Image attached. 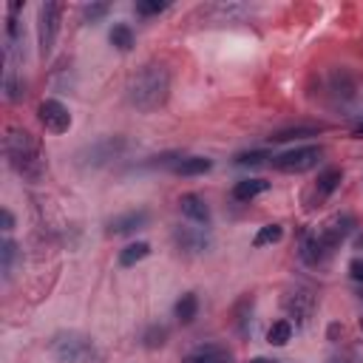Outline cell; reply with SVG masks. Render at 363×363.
Listing matches in <instances>:
<instances>
[{"instance_id": "obj_28", "label": "cell", "mask_w": 363, "mask_h": 363, "mask_svg": "<svg viewBox=\"0 0 363 363\" xmlns=\"http://www.w3.org/2000/svg\"><path fill=\"white\" fill-rule=\"evenodd\" d=\"M247 309H252V298H244L238 306H235V329L241 332V335H250V312Z\"/></svg>"}, {"instance_id": "obj_18", "label": "cell", "mask_w": 363, "mask_h": 363, "mask_svg": "<svg viewBox=\"0 0 363 363\" xmlns=\"http://www.w3.org/2000/svg\"><path fill=\"white\" fill-rule=\"evenodd\" d=\"M267 190H269L267 179H241V182L233 184V199L235 201H252L255 196H261Z\"/></svg>"}, {"instance_id": "obj_20", "label": "cell", "mask_w": 363, "mask_h": 363, "mask_svg": "<svg viewBox=\"0 0 363 363\" xmlns=\"http://www.w3.org/2000/svg\"><path fill=\"white\" fill-rule=\"evenodd\" d=\"M173 315H176L179 323H193V318L199 315V298H196V292H184V295L176 301Z\"/></svg>"}, {"instance_id": "obj_33", "label": "cell", "mask_w": 363, "mask_h": 363, "mask_svg": "<svg viewBox=\"0 0 363 363\" xmlns=\"http://www.w3.org/2000/svg\"><path fill=\"white\" fill-rule=\"evenodd\" d=\"M0 218H3V233H11V230H14V213H11L9 207H3Z\"/></svg>"}, {"instance_id": "obj_17", "label": "cell", "mask_w": 363, "mask_h": 363, "mask_svg": "<svg viewBox=\"0 0 363 363\" xmlns=\"http://www.w3.org/2000/svg\"><path fill=\"white\" fill-rule=\"evenodd\" d=\"M323 133V125L318 122H301V125H289V128H281L269 136V142H289V139H303V136H318Z\"/></svg>"}, {"instance_id": "obj_32", "label": "cell", "mask_w": 363, "mask_h": 363, "mask_svg": "<svg viewBox=\"0 0 363 363\" xmlns=\"http://www.w3.org/2000/svg\"><path fill=\"white\" fill-rule=\"evenodd\" d=\"M349 275H352L354 281H363V255H357V258L349 261Z\"/></svg>"}, {"instance_id": "obj_36", "label": "cell", "mask_w": 363, "mask_h": 363, "mask_svg": "<svg viewBox=\"0 0 363 363\" xmlns=\"http://www.w3.org/2000/svg\"><path fill=\"white\" fill-rule=\"evenodd\" d=\"M352 136H354V139H363V122H360V125L352 130Z\"/></svg>"}, {"instance_id": "obj_26", "label": "cell", "mask_w": 363, "mask_h": 363, "mask_svg": "<svg viewBox=\"0 0 363 363\" xmlns=\"http://www.w3.org/2000/svg\"><path fill=\"white\" fill-rule=\"evenodd\" d=\"M164 343H167V326L153 323V326H147V329L142 332V346H147V349H159V346H164Z\"/></svg>"}, {"instance_id": "obj_31", "label": "cell", "mask_w": 363, "mask_h": 363, "mask_svg": "<svg viewBox=\"0 0 363 363\" xmlns=\"http://www.w3.org/2000/svg\"><path fill=\"white\" fill-rule=\"evenodd\" d=\"M108 11H111L108 3H91V6L82 9V20H85V23H96V20H102Z\"/></svg>"}, {"instance_id": "obj_7", "label": "cell", "mask_w": 363, "mask_h": 363, "mask_svg": "<svg viewBox=\"0 0 363 363\" xmlns=\"http://www.w3.org/2000/svg\"><path fill=\"white\" fill-rule=\"evenodd\" d=\"M284 312L289 315L286 320L292 323H306L309 318H312V312H315V306H318V298H315V292L309 289V286H295V289H289L286 295H284Z\"/></svg>"}, {"instance_id": "obj_19", "label": "cell", "mask_w": 363, "mask_h": 363, "mask_svg": "<svg viewBox=\"0 0 363 363\" xmlns=\"http://www.w3.org/2000/svg\"><path fill=\"white\" fill-rule=\"evenodd\" d=\"M210 167H213V159H207V156H182L176 162L173 173H179V176H201Z\"/></svg>"}, {"instance_id": "obj_11", "label": "cell", "mask_w": 363, "mask_h": 363, "mask_svg": "<svg viewBox=\"0 0 363 363\" xmlns=\"http://www.w3.org/2000/svg\"><path fill=\"white\" fill-rule=\"evenodd\" d=\"M326 91H329V96L332 99H337V102H349V99H354V94H357V79H354V74L349 71V68H332L329 74H326Z\"/></svg>"}, {"instance_id": "obj_38", "label": "cell", "mask_w": 363, "mask_h": 363, "mask_svg": "<svg viewBox=\"0 0 363 363\" xmlns=\"http://www.w3.org/2000/svg\"><path fill=\"white\" fill-rule=\"evenodd\" d=\"M354 247H357V250H363V235H357V241H354Z\"/></svg>"}, {"instance_id": "obj_6", "label": "cell", "mask_w": 363, "mask_h": 363, "mask_svg": "<svg viewBox=\"0 0 363 363\" xmlns=\"http://www.w3.org/2000/svg\"><path fill=\"white\" fill-rule=\"evenodd\" d=\"M320 156H323L320 145H301V147H292V150L272 156V167L281 173H306V170L318 167Z\"/></svg>"}, {"instance_id": "obj_29", "label": "cell", "mask_w": 363, "mask_h": 363, "mask_svg": "<svg viewBox=\"0 0 363 363\" xmlns=\"http://www.w3.org/2000/svg\"><path fill=\"white\" fill-rule=\"evenodd\" d=\"M167 6H170L167 0H142V3H136V14L139 17H153V14H162Z\"/></svg>"}, {"instance_id": "obj_34", "label": "cell", "mask_w": 363, "mask_h": 363, "mask_svg": "<svg viewBox=\"0 0 363 363\" xmlns=\"http://www.w3.org/2000/svg\"><path fill=\"white\" fill-rule=\"evenodd\" d=\"M326 363H354L352 357H343V354H335V357H329Z\"/></svg>"}, {"instance_id": "obj_4", "label": "cell", "mask_w": 363, "mask_h": 363, "mask_svg": "<svg viewBox=\"0 0 363 363\" xmlns=\"http://www.w3.org/2000/svg\"><path fill=\"white\" fill-rule=\"evenodd\" d=\"M128 147H130V142L125 136H99V139L88 142L85 147H79L74 162L79 170H99V167L122 159L128 153Z\"/></svg>"}, {"instance_id": "obj_14", "label": "cell", "mask_w": 363, "mask_h": 363, "mask_svg": "<svg viewBox=\"0 0 363 363\" xmlns=\"http://www.w3.org/2000/svg\"><path fill=\"white\" fill-rule=\"evenodd\" d=\"M182 363H233V352L224 343H204L187 352Z\"/></svg>"}, {"instance_id": "obj_12", "label": "cell", "mask_w": 363, "mask_h": 363, "mask_svg": "<svg viewBox=\"0 0 363 363\" xmlns=\"http://www.w3.org/2000/svg\"><path fill=\"white\" fill-rule=\"evenodd\" d=\"M150 224V213L147 210H128V213H119L113 216L108 224H105V233L108 235H130V233H139Z\"/></svg>"}, {"instance_id": "obj_27", "label": "cell", "mask_w": 363, "mask_h": 363, "mask_svg": "<svg viewBox=\"0 0 363 363\" xmlns=\"http://www.w3.org/2000/svg\"><path fill=\"white\" fill-rule=\"evenodd\" d=\"M281 235H284V227H281V224H264V227L255 233L252 244H255V247H267V244L281 241Z\"/></svg>"}, {"instance_id": "obj_13", "label": "cell", "mask_w": 363, "mask_h": 363, "mask_svg": "<svg viewBox=\"0 0 363 363\" xmlns=\"http://www.w3.org/2000/svg\"><path fill=\"white\" fill-rule=\"evenodd\" d=\"M173 244L179 247V252H187V255H199V252H207L210 250V235L199 227H176L173 230Z\"/></svg>"}, {"instance_id": "obj_1", "label": "cell", "mask_w": 363, "mask_h": 363, "mask_svg": "<svg viewBox=\"0 0 363 363\" xmlns=\"http://www.w3.org/2000/svg\"><path fill=\"white\" fill-rule=\"evenodd\" d=\"M3 153H6V159L11 164V170L26 182H40L45 176V170H48L43 142L31 130H26L20 125H9L6 128Z\"/></svg>"}, {"instance_id": "obj_21", "label": "cell", "mask_w": 363, "mask_h": 363, "mask_svg": "<svg viewBox=\"0 0 363 363\" xmlns=\"http://www.w3.org/2000/svg\"><path fill=\"white\" fill-rule=\"evenodd\" d=\"M150 255V244L147 241H133L125 250H119V267H133L139 261H145Z\"/></svg>"}, {"instance_id": "obj_3", "label": "cell", "mask_w": 363, "mask_h": 363, "mask_svg": "<svg viewBox=\"0 0 363 363\" xmlns=\"http://www.w3.org/2000/svg\"><path fill=\"white\" fill-rule=\"evenodd\" d=\"M48 354L57 363H105L96 340L77 329H60L48 340Z\"/></svg>"}, {"instance_id": "obj_35", "label": "cell", "mask_w": 363, "mask_h": 363, "mask_svg": "<svg viewBox=\"0 0 363 363\" xmlns=\"http://www.w3.org/2000/svg\"><path fill=\"white\" fill-rule=\"evenodd\" d=\"M337 332H343V329H340L337 323H332V326H329V337H337Z\"/></svg>"}, {"instance_id": "obj_2", "label": "cell", "mask_w": 363, "mask_h": 363, "mask_svg": "<svg viewBox=\"0 0 363 363\" xmlns=\"http://www.w3.org/2000/svg\"><path fill=\"white\" fill-rule=\"evenodd\" d=\"M167 96H170V71L162 62H147L128 79V102L142 113L162 108Z\"/></svg>"}, {"instance_id": "obj_25", "label": "cell", "mask_w": 363, "mask_h": 363, "mask_svg": "<svg viewBox=\"0 0 363 363\" xmlns=\"http://www.w3.org/2000/svg\"><path fill=\"white\" fill-rule=\"evenodd\" d=\"M3 94H6L9 102L23 99V94H26V82L17 77V71H6V77H3Z\"/></svg>"}, {"instance_id": "obj_30", "label": "cell", "mask_w": 363, "mask_h": 363, "mask_svg": "<svg viewBox=\"0 0 363 363\" xmlns=\"http://www.w3.org/2000/svg\"><path fill=\"white\" fill-rule=\"evenodd\" d=\"M264 159H272L267 150H244V153H235V164H241V167H247V164H261Z\"/></svg>"}, {"instance_id": "obj_24", "label": "cell", "mask_w": 363, "mask_h": 363, "mask_svg": "<svg viewBox=\"0 0 363 363\" xmlns=\"http://www.w3.org/2000/svg\"><path fill=\"white\" fill-rule=\"evenodd\" d=\"M289 337H292V323H289L286 318L275 320V323L267 329V343H272V346H284V343H289Z\"/></svg>"}, {"instance_id": "obj_37", "label": "cell", "mask_w": 363, "mask_h": 363, "mask_svg": "<svg viewBox=\"0 0 363 363\" xmlns=\"http://www.w3.org/2000/svg\"><path fill=\"white\" fill-rule=\"evenodd\" d=\"M250 363H278V360H267V357H252Z\"/></svg>"}, {"instance_id": "obj_15", "label": "cell", "mask_w": 363, "mask_h": 363, "mask_svg": "<svg viewBox=\"0 0 363 363\" xmlns=\"http://www.w3.org/2000/svg\"><path fill=\"white\" fill-rule=\"evenodd\" d=\"M179 210H182V216L184 218H190V221H196V224H201V227H207L210 224V204L204 201V196H199V193H184V196H179Z\"/></svg>"}, {"instance_id": "obj_39", "label": "cell", "mask_w": 363, "mask_h": 363, "mask_svg": "<svg viewBox=\"0 0 363 363\" xmlns=\"http://www.w3.org/2000/svg\"><path fill=\"white\" fill-rule=\"evenodd\" d=\"M357 326H360V332H363V318H360V320H357Z\"/></svg>"}, {"instance_id": "obj_16", "label": "cell", "mask_w": 363, "mask_h": 363, "mask_svg": "<svg viewBox=\"0 0 363 363\" xmlns=\"http://www.w3.org/2000/svg\"><path fill=\"white\" fill-rule=\"evenodd\" d=\"M329 250H326V244L320 241V235H318V230L315 233H306L303 238H301V261L306 264V267H320V264H326L329 261Z\"/></svg>"}, {"instance_id": "obj_5", "label": "cell", "mask_w": 363, "mask_h": 363, "mask_svg": "<svg viewBox=\"0 0 363 363\" xmlns=\"http://www.w3.org/2000/svg\"><path fill=\"white\" fill-rule=\"evenodd\" d=\"M60 20H62V3H43L37 11V45L40 57H51L57 34H60Z\"/></svg>"}, {"instance_id": "obj_9", "label": "cell", "mask_w": 363, "mask_h": 363, "mask_svg": "<svg viewBox=\"0 0 363 363\" xmlns=\"http://www.w3.org/2000/svg\"><path fill=\"white\" fill-rule=\"evenodd\" d=\"M37 119H40L43 128L51 130V133H65V130L71 128V113H68V108H65L60 99H54V96L43 99V102L37 105Z\"/></svg>"}, {"instance_id": "obj_40", "label": "cell", "mask_w": 363, "mask_h": 363, "mask_svg": "<svg viewBox=\"0 0 363 363\" xmlns=\"http://www.w3.org/2000/svg\"><path fill=\"white\" fill-rule=\"evenodd\" d=\"M360 298H363V292H360Z\"/></svg>"}, {"instance_id": "obj_22", "label": "cell", "mask_w": 363, "mask_h": 363, "mask_svg": "<svg viewBox=\"0 0 363 363\" xmlns=\"http://www.w3.org/2000/svg\"><path fill=\"white\" fill-rule=\"evenodd\" d=\"M17 255H20L17 244H14L11 238H3V244H0V269H3V281H9V278H11Z\"/></svg>"}, {"instance_id": "obj_8", "label": "cell", "mask_w": 363, "mask_h": 363, "mask_svg": "<svg viewBox=\"0 0 363 363\" xmlns=\"http://www.w3.org/2000/svg\"><path fill=\"white\" fill-rule=\"evenodd\" d=\"M340 182H343V170H340V167H326V170H320L318 179H315V184L309 187V193H306V199H303L306 210L320 207V204L340 187Z\"/></svg>"}, {"instance_id": "obj_10", "label": "cell", "mask_w": 363, "mask_h": 363, "mask_svg": "<svg viewBox=\"0 0 363 363\" xmlns=\"http://www.w3.org/2000/svg\"><path fill=\"white\" fill-rule=\"evenodd\" d=\"M354 216L352 213H337V216H332L320 230H318V235H320V241L326 244V250L329 252H335L343 241H346V235L354 230Z\"/></svg>"}, {"instance_id": "obj_23", "label": "cell", "mask_w": 363, "mask_h": 363, "mask_svg": "<svg viewBox=\"0 0 363 363\" xmlns=\"http://www.w3.org/2000/svg\"><path fill=\"white\" fill-rule=\"evenodd\" d=\"M108 40H111V45L119 48V51H130V48H133V28H130L128 23H116V26L111 28Z\"/></svg>"}]
</instances>
